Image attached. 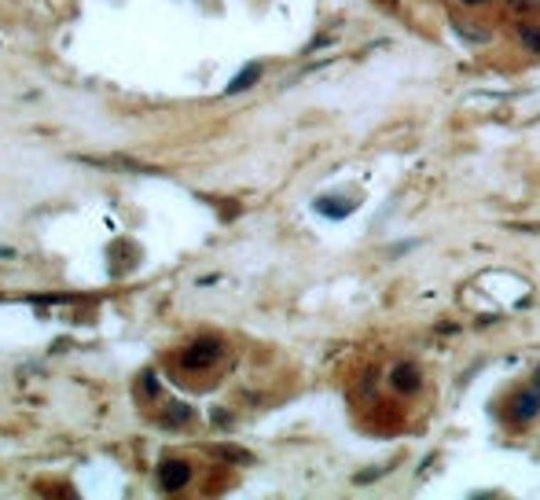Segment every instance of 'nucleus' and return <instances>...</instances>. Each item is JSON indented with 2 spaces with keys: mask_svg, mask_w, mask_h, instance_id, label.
<instances>
[{
  "mask_svg": "<svg viewBox=\"0 0 540 500\" xmlns=\"http://www.w3.org/2000/svg\"><path fill=\"white\" fill-rule=\"evenodd\" d=\"M463 4H482V0H463Z\"/></svg>",
  "mask_w": 540,
  "mask_h": 500,
  "instance_id": "1a4fd4ad",
  "label": "nucleus"
},
{
  "mask_svg": "<svg viewBox=\"0 0 540 500\" xmlns=\"http://www.w3.org/2000/svg\"><path fill=\"white\" fill-rule=\"evenodd\" d=\"M217 357H221V342H217V339H202V342H195V346L184 353V368H206V364H213Z\"/></svg>",
  "mask_w": 540,
  "mask_h": 500,
  "instance_id": "f257e3e1",
  "label": "nucleus"
},
{
  "mask_svg": "<svg viewBox=\"0 0 540 500\" xmlns=\"http://www.w3.org/2000/svg\"><path fill=\"white\" fill-rule=\"evenodd\" d=\"M158 482H162V489H184L191 482V467L184 460H166L158 467Z\"/></svg>",
  "mask_w": 540,
  "mask_h": 500,
  "instance_id": "f03ea898",
  "label": "nucleus"
},
{
  "mask_svg": "<svg viewBox=\"0 0 540 500\" xmlns=\"http://www.w3.org/2000/svg\"><path fill=\"white\" fill-rule=\"evenodd\" d=\"M316 210L328 213L331 221H342V217L353 213V199H328V195H320V199H316Z\"/></svg>",
  "mask_w": 540,
  "mask_h": 500,
  "instance_id": "39448f33",
  "label": "nucleus"
},
{
  "mask_svg": "<svg viewBox=\"0 0 540 500\" xmlns=\"http://www.w3.org/2000/svg\"><path fill=\"white\" fill-rule=\"evenodd\" d=\"M522 41H526V48L540 55V30L536 26H522Z\"/></svg>",
  "mask_w": 540,
  "mask_h": 500,
  "instance_id": "0eeeda50",
  "label": "nucleus"
},
{
  "mask_svg": "<svg viewBox=\"0 0 540 500\" xmlns=\"http://www.w3.org/2000/svg\"><path fill=\"white\" fill-rule=\"evenodd\" d=\"M261 78V67H257V63H250V67H243L239 70V78H232L228 81V96H235V92H243V89H250V85Z\"/></svg>",
  "mask_w": 540,
  "mask_h": 500,
  "instance_id": "423d86ee",
  "label": "nucleus"
},
{
  "mask_svg": "<svg viewBox=\"0 0 540 500\" xmlns=\"http://www.w3.org/2000/svg\"><path fill=\"white\" fill-rule=\"evenodd\" d=\"M507 4L514 8V11H529V8H536L540 0H507Z\"/></svg>",
  "mask_w": 540,
  "mask_h": 500,
  "instance_id": "6e6552de",
  "label": "nucleus"
},
{
  "mask_svg": "<svg viewBox=\"0 0 540 500\" xmlns=\"http://www.w3.org/2000/svg\"><path fill=\"white\" fill-rule=\"evenodd\" d=\"M540 412V390L533 386V390H522V394L514 398V405H511V416L518 420V423H526V420H533Z\"/></svg>",
  "mask_w": 540,
  "mask_h": 500,
  "instance_id": "7ed1b4c3",
  "label": "nucleus"
},
{
  "mask_svg": "<svg viewBox=\"0 0 540 500\" xmlns=\"http://www.w3.org/2000/svg\"><path fill=\"white\" fill-rule=\"evenodd\" d=\"M390 386L401 390V394H412V390H419V368H416V364H397V368H390Z\"/></svg>",
  "mask_w": 540,
  "mask_h": 500,
  "instance_id": "20e7f679",
  "label": "nucleus"
}]
</instances>
